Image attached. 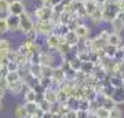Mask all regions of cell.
I'll return each mask as SVG.
<instances>
[{
	"label": "cell",
	"mask_w": 124,
	"mask_h": 118,
	"mask_svg": "<svg viewBox=\"0 0 124 118\" xmlns=\"http://www.w3.org/2000/svg\"><path fill=\"white\" fill-rule=\"evenodd\" d=\"M119 8L116 6V0H108L103 6V22L110 23L119 14Z\"/></svg>",
	"instance_id": "1"
},
{
	"label": "cell",
	"mask_w": 124,
	"mask_h": 118,
	"mask_svg": "<svg viewBox=\"0 0 124 118\" xmlns=\"http://www.w3.org/2000/svg\"><path fill=\"white\" fill-rule=\"evenodd\" d=\"M33 29L39 33V36H44V37L55 32V26L51 23V21H35Z\"/></svg>",
	"instance_id": "2"
},
{
	"label": "cell",
	"mask_w": 124,
	"mask_h": 118,
	"mask_svg": "<svg viewBox=\"0 0 124 118\" xmlns=\"http://www.w3.org/2000/svg\"><path fill=\"white\" fill-rule=\"evenodd\" d=\"M53 7H46V6H40L35 8L33 15H35L36 21H50L53 17Z\"/></svg>",
	"instance_id": "3"
},
{
	"label": "cell",
	"mask_w": 124,
	"mask_h": 118,
	"mask_svg": "<svg viewBox=\"0 0 124 118\" xmlns=\"http://www.w3.org/2000/svg\"><path fill=\"white\" fill-rule=\"evenodd\" d=\"M19 19H21V33H23V35H26L28 32H31L35 28V21L28 13L19 15Z\"/></svg>",
	"instance_id": "4"
},
{
	"label": "cell",
	"mask_w": 124,
	"mask_h": 118,
	"mask_svg": "<svg viewBox=\"0 0 124 118\" xmlns=\"http://www.w3.org/2000/svg\"><path fill=\"white\" fill-rule=\"evenodd\" d=\"M23 13H26V7H25V3L22 0H13L10 3V11L8 14H13V15H22Z\"/></svg>",
	"instance_id": "5"
},
{
	"label": "cell",
	"mask_w": 124,
	"mask_h": 118,
	"mask_svg": "<svg viewBox=\"0 0 124 118\" xmlns=\"http://www.w3.org/2000/svg\"><path fill=\"white\" fill-rule=\"evenodd\" d=\"M59 37H61V36L58 35L57 32H53V33H50L48 36H46V44H47V48H48L50 51L58 49V45L61 43Z\"/></svg>",
	"instance_id": "6"
},
{
	"label": "cell",
	"mask_w": 124,
	"mask_h": 118,
	"mask_svg": "<svg viewBox=\"0 0 124 118\" xmlns=\"http://www.w3.org/2000/svg\"><path fill=\"white\" fill-rule=\"evenodd\" d=\"M112 26V32H116V33H121L124 30V13L120 11L117 14V17L110 22Z\"/></svg>",
	"instance_id": "7"
},
{
	"label": "cell",
	"mask_w": 124,
	"mask_h": 118,
	"mask_svg": "<svg viewBox=\"0 0 124 118\" xmlns=\"http://www.w3.org/2000/svg\"><path fill=\"white\" fill-rule=\"evenodd\" d=\"M7 22H8L10 32H21V19L18 15L7 14Z\"/></svg>",
	"instance_id": "8"
},
{
	"label": "cell",
	"mask_w": 124,
	"mask_h": 118,
	"mask_svg": "<svg viewBox=\"0 0 124 118\" xmlns=\"http://www.w3.org/2000/svg\"><path fill=\"white\" fill-rule=\"evenodd\" d=\"M54 62H55V58L51 52L48 51H41L39 54V63L43 66H54Z\"/></svg>",
	"instance_id": "9"
},
{
	"label": "cell",
	"mask_w": 124,
	"mask_h": 118,
	"mask_svg": "<svg viewBox=\"0 0 124 118\" xmlns=\"http://www.w3.org/2000/svg\"><path fill=\"white\" fill-rule=\"evenodd\" d=\"M26 88H28V85L25 84V81H23V80H19V81H17V83L10 84L8 92L13 93V95H21V93L23 92V89H26Z\"/></svg>",
	"instance_id": "10"
},
{
	"label": "cell",
	"mask_w": 124,
	"mask_h": 118,
	"mask_svg": "<svg viewBox=\"0 0 124 118\" xmlns=\"http://www.w3.org/2000/svg\"><path fill=\"white\" fill-rule=\"evenodd\" d=\"M57 89H58V88H57ZM57 89H55V88H47V89H44V92H43L41 97H44L46 100L50 102L51 104H54V103H58Z\"/></svg>",
	"instance_id": "11"
},
{
	"label": "cell",
	"mask_w": 124,
	"mask_h": 118,
	"mask_svg": "<svg viewBox=\"0 0 124 118\" xmlns=\"http://www.w3.org/2000/svg\"><path fill=\"white\" fill-rule=\"evenodd\" d=\"M103 6L105 4H98L97 11L90 17V21L93 25H99L101 22H103Z\"/></svg>",
	"instance_id": "12"
},
{
	"label": "cell",
	"mask_w": 124,
	"mask_h": 118,
	"mask_svg": "<svg viewBox=\"0 0 124 118\" xmlns=\"http://www.w3.org/2000/svg\"><path fill=\"white\" fill-rule=\"evenodd\" d=\"M65 40H66V43L70 45L72 48H75V47H77L80 44V41H81V39H80L79 36H77V33H76L75 30H69L65 35Z\"/></svg>",
	"instance_id": "13"
},
{
	"label": "cell",
	"mask_w": 124,
	"mask_h": 118,
	"mask_svg": "<svg viewBox=\"0 0 124 118\" xmlns=\"http://www.w3.org/2000/svg\"><path fill=\"white\" fill-rule=\"evenodd\" d=\"M39 92L35 88H26V91L23 92V99L25 102H39Z\"/></svg>",
	"instance_id": "14"
},
{
	"label": "cell",
	"mask_w": 124,
	"mask_h": 118,
	"mask_svg": "<svg viewBox=\"0 0 124 118\" xmlns=\"http://www.w3.org/2000/svg\"><path fill=\"white\" fill-rule=\"evenodd\" d=\"M108 44H110V45H113V47L120 48V47H121V44H123V37H121V33L112 32L110 37H109V40H108Z\"/></svg>",
	"instance_id": "15"
},
{
	"label": "cell",
	"mask_w": 124,
	"mask_h": 118,
	"mask_svg": "<svg viewBox=\"0 0 124 118\" xmlns=\"http://www.w3.org/2000/svg\"><path fill=\"white\" fill-rule=\"evenodd\" d=\"M76 33H77V36H79L80 39H87L90 36V33H91V30H90V28L85 25V23H80L79 26H77V29H76Z\"/></svg>",
	"instance_id": "16"
},
{
	"label": "cell",
	"mask_w": 124,
	"mask_h": 118,
	"mask_svg": "<svg viewBox=\"0 0 124 118\" xmlns=\"http://www.w3.org/2000/svg\"><path fill=\"white\" fill-rule=\"evenodd\" d=\"M108 45V41L106 40L101 39V37H93V47H91V51H98V49H102L105 48Z\"/></svg>",
	"instance_id": "17"
},
{
	"label": "cell",
	"mask_w": 124,
	"mask_h": 118,
	"mask_svg": "<svg viewBox=\"0 0 124 118\" xmlns=\"http://www.w3.org/2000/svg\"><path fill=\"white\" fill-rule=\"evenodd\" d=\"M84 8H85V13L88 15V18L93 15L98 8V3L95 0H88V1H84Z\"/></svg>",
	"instance_id": "18"
},
{
	"label": "cell",
	"mask_w": 124,
	"mask_h": 118,
	"mask_svg": "<svg viewBox=\"0 0 124 118\" xmlns=\"http://www.w3.org/2000/svg\"><path fill=\"white\" fill-rule=\"evenodd\" d=\"M25 109H26L28 114H36L40 110L39 102H25Z\"/></svg>",
	"instance_id": "19"
},
{
	"label": "cell",
	"mask_w": 124,
	"mask_h": 118,
	"mask_svg": "<svg viewBox=\"0 0 124 118\" xmlns=\"http://www.w3.org/2000/svg\"><path fill=\"white\" fill-rule=\"evenodd\" d=\"M14 117L15 118H28L29 114H28L26 109H25V104H18L14 110Z\"/></svg>",
	"instance_id": "20"
},
{
	"label": "cell",
	"mask_w": 124,
	"mask_h": 118,
	"mask_svg": "<svg viewBox=\"0 0 124 118\" xmlns=\"http://www.w3.org/2000/svg\"><path fill=\"white\" fill-rule=\"evenodd\" d=\"M6 80H7V83H8V87L10 84H14L19 81V80H22V76L19 71H8V74L6 76Z\"/></svg>",
	"instance_id": "21"
},
{
	"label": "cell",
	"mask_w": 124,
	"mask_h": 118,
	"mask_svg": "<svg viewBox=\"0 0 124 118\" xmlns=\"http://www.w3.org/2000/svg\"><path fill=\"white\" fill-rule=\"evenodd\" d=\"M113 99H115V102L117 103V104H120V103H124V85L120 88H116L115 89V93H113Z\"/></svg>",
	"instance_id": "22"
},
{
	"label": "cell",
	"mask_w": 124,
	"mask_h": 118,
	"mask_svg": "<svg viewBox=\"0 0 124 118\" xmlns=\"http://www.w3.org/2000/svg\"><path fill=\"white\" fill-rule=\"evenodd\" d=\"M81 63H83V62L80 61L76 55L72 58V59H68V67H70V69L76 70V71H80V69H81Z\"/></svg>",
	"instance_id": "23"
},
{
	"label": "cell",
	"mask_w": 124,
	"mask_h": 118,
	"mask_svg": "<svg viewBox=\"0 0 124 118\" xmlns=\"http://www.w3.org/2000/svg\"><path fill=\"white\" fill-rule=\"evenodd\" d=\"M54 70H55V66H43L41 65V74H43L44 78H53Z\"/></svg>",
	"instance_id": "24"
},
{
	"label": "cell",
	"mask_w": 124,
	"mask_h": 118,
	"mask_svg": "<svg viewBox=\"0 0 124 118\" xmlns=\"http://www.w3.org/2000/svg\"><path fill=\"white\" fill-rule=\"evenodd\" d=\"M97 63H94V62H83L81 63V69L80 71H83V73H87V74H91L93 73L94 67H95Z\"/></svg>",
	"instance_id": "25"
},
{
	"label": "cell",
	"mask_w": 124,
	"mask_h": 118,
	"mask_svg": "<svg viewBox=\"0 0 124 118\" xmlns=\"http://www.w3.org/2000/svg\"><path fill=\"white\" fill-rule=\"evenodd\" d=\"M7 32H10L7 17H0V35L3 36V35H6Z\"/></svg>",
	"instance_id": "26"
},
{
	"label": "cell",
	"mask_w": 124,
	"mask_h": 118,
	"mask_svg": "<svg viewBox=\"0 0 124 118\" xmlns=\"http://www.w3.org/2000/svg\"><path fill=\"white\" fill-rule=\"evenodd\" d=\"M102 106H103L105 109H108V110H112V109H115L116 106H117V103L115 102L113 97H103V103H102Z\"/></svg>",
	"instance_id": "27"
},
{
	"label": "cell",
	"mask_w": 124,
	"mask_h": 118,
	"mask_svg": "<svg viewBox=\"0 0 124 118\" xmlns=\"http://www.w3.org/2000/svg\"><path fill=\"white\" fill-rule=\"evenodd\" d=\"M117 51H119V48H117V47H113V45H110V44H108L106 47H105V52H106V56L113 58V59H115V56H116V54H117Z\"/></svg>",
	"instance_id": "28"
},
{
	"label": "cell",
	"mask_w": 124,
	"mask_h": 118,
	"mask_svg": "<svg viewBox=\"0 0 124 118\" xmlns=\"http://www.w3.org/2000/svg\"><path fill=\"white\" fill-rule=\"evenodd\" d=\"M90 104H91V100H88L87 97L79 100V106H77V110H87L90 111Z\"/></svg>",
	"instance_id": "29"
},
{
	"label": "cell",
	"mask_w": 124,
	"mask_h": 118,
	"mask_svg": "<svg viewBox=\"0 0 124 118\" xmlns=\"http://www.w3.org/2000/svg\"><path fill=\"white\" fill-rule=\"evenodd\" d=\"M95 113H97V115L99 118H109V117H110V110L105 109L103 106H101V107H99Z\"/></svg>",
	"instance_id": "30"
},
{
	"label": "cell",
	"mask_w": 124,
	"mask_h": 118,
	"mask_svg": "<svg viewBox=\"0 0 124 118\" xmlns=\"http://www.w3.org/2000/svg\"><path fill=\"white\" fill-rule=\"evenodd\" d=\"M10 3L11 1H8V0H0V14H8Z\"/></svg>",
	"instance_id": "31"
},
{
	"label": "cell",
	"mask_w": 124,
	"mask_h": 118,
	"mask_svg": "<svg viewBox=\"0 0 124 118\" xmlns=\"http://www.w3.org/2000/svg\"><path fill=\"white\" fill-rule=\"evenodd\" d=\"M0 49L1 51H10L11 49V43L7 39H4V37L0 39Z\"/></svg>",
	"instance_id": "32"
},
{
	"label": "cell",
	"mask_w": 124,
	"mask_h": 118,
	"mask_svg": "<svg viewBox=\"0 0 124 118\" xmlns=\"http://www.w3.org/2000/svg\"><path fill=\"white\" fill-rule=\"evenodd\" d=\"M39 104H40V109L43 110V111H50V110H51V106H53L50 102L46 100L44 97H41L39 100Z\"/></svg>",
	"instance_id": "33"
},
{
	"label": "cell",
	"mask_w": 124,
	"mask_h": 118,
	"mask_svg": "<svg viewBox=\"0 0 124 118\" xmlns=\"http://www.w3.org/2000/svg\"><path fill=\"white\" fill-rule=\"evenodd\" d=\"M37 37H39V33L35 29H32L31 32H28L26 35H25V40H28V41H36Z\"/></svg>",
	"instance_id": "34"
},
{
	"label": "cell",
	"mask_w": 124,
	"mask_h": 118,
	"mask_svg": "<svg viewBox=\"0 0 124 118\" xmlns=\"http://www.w3.org/2000/svg\"><path fill=\"white\" fill-rule=\"evenodd\" d=\"M72 19V13H62L61 14V23L62 25H68Z\"/></svg>",
	"instance_id": "35"
},
{
	"label": "cell",
	"mask_w": 124,
	"mask_h": 118,
	"mask_svg": "<svg viewBox=\"0 0 124 118\" xmlns=\"http://www.w3.org/2000/svg\"><path fill=\"white\" fill-rule=\"evenodd\" d=\"M7 69H8V71H19V69H21V66H19V63H17V62H7Z\"/></svg>",
	"instance_id": "36"
},
{
	"label": "cell",
	"mask_w": 124,
	"mask_h": 118,
	"mask_svg": "<svg viewBox=\"0 0 124 118\" xmlns=\"http://www.w3.org/2000/svg\"><path fill=\"white\" fill-rule=\"evenodd\" d=\"M110 115H112V117H115V118H121V117H123V111L120 110L119 106H116L115 109L110 110Z\"/></svg>",
	"instance_id": "37"
},
{
	"label": "cell",
	"mask_w": 124,
	"mask_h": 118,
	"mask_svg": "<svg viewBox=\"0 0 124 118\" xmlns=\"http://www.w3.org/2000/svg\"><path fill=\"white\" fill-rule=\"evenodd\" d=\"M110 33L112 32L110 30H108V29H102L99 33H98V37H101V39H103V40H109V37H110Z\"/></svg>",
	"instance_id": "38"
},
{
	"label": "cell",
	"mask_w": 124,
	"mask_h": 118,
	"mask_svg": "<svg viewBox=\"0 0 124 118\" xmlns=\"http://www.w3.org/2000/svg\"><path fill=\"white\" fill-rule=\"evenodd\" d=\"M61 118H77V109H70L65 115H62Z\"/></svg>",
	"instance_id": "39"
},
{
	"label": "cell",
	"mask_w": 124,
	"mask_h": 118,
	"mask_svg": "<svg viewBox=\"0 0 124 118\" xmlns=\"http://www.w3.org/2000/svg\"><path fill=\"white\" fill-rule=\"evenodd\" d=\"M53 11L57 14H62L65 13V6H63V3H61V4H55L53 7Z\"/></svg>",
	"instance_id": "40"
},
{
	"label": "cell",
	"mask_w": 124,
	"mask_h": 118,
	"mask_svg": "<svg viewBox=\"0 0 124 118\" xmlns=\"http://www.w3.org/2000/svg\"><path fill=\"white\" fill-rule=\"evenodd\" d=\"M88 114L90 111H87V110H77V118H87Z\"/></svg>",
	"instance_id": "41"
},
{
	"label": "cell",
	"mask_w": 124,
	"mask_h": 118,
	"mask_svg": "<svg viewBox=\"0 0 124 118\" xmlns=\"http://www.w3.org/2000/svg\"><path fill=\"white\" fill-rule=\"evenodd\" d=\"M116 6H117L119 11H123L124 13V0H116Z\"/></svg>",
	"instance_id": "42"
},
{
	"label": "cell",
	"mask_w": 124,
	"mask_h": 118,
	"mask_svg": "<svg viewBox=\"0 0 124 118\" xmlns=\"http://www.w3.org/2000/svg\"><path fill=\"white\" fill-rule=\"evenodd\" d=\"M0 87L4 88L6 91H8V83H7V80L6 78H0Z\"/></svg>",
	"instance_id": "43"
},
{
	"label": "cell",
	"mask_w": 124,
	"mask_h": 118,
	"mask_svg": "<svg viewBox=\"0 0 124 118\" xmlns=\"http://www.w3.org/2000/svg\"><path fill=\"white\" fill-rule=\"evenodd\" d=\"M41 118H55V115H54L51 111H44V114H43Z\"/></svg>",
	"instance_id": "44"
},
{
	"label": "cell",
	"mask_w": 124,
	"mask_h": 118,
	"mask_svg": "<svg viewBox=\"0 0 124 118\" xmlns=\"http://www.w3.org/2000/svg\"><path fill=\"white\" fill-rule=\"evenodd\" d=\"M40 3H41V6H46V7H53L51 0H40Z\"/></svg>",
	"instance_id": "45"
},
{
	"label": "cell",
	"mask_w": 124,
	"mask_h": 118,
	"mask_svg": "<svg viewBox=\"0 0 124 118\" xmlns=\"http://www.w3.org/2000/svg\"><path fill=\"white\" fill-rule=\"evenodd\" d=\"M4 93H6V89L0 87V99H1V100H3V97H4Z\"/></svg>",
	"instance_id": "46"
},
{
	"label": "cell",
	"mask_w": 124,
	"mask_h": 118,
	"mask_svg": "<svg viewBox=\"0 0 124 118\" xmlns=\"http://www.w3.org/2000/svg\"><path fill=\"white\" fill-rule=\"evenodd\" d=\"M61 3H62V0H51V4H53V7L55 4H61Z\"/></svg>",
	"instance_id": "47"
},
{
	"label": "cell",
	"mask_w": 124,
	"mask_h": 118,
	"mask_svg": "<svg viewBox=\"0 0 124 118\" xmlns=\"http://www.w3.org/2000/svg\"><path fill=\"white\" fill-rule=\"evenodd\" d=\"M87 118H99V117L97 115V113H90V114H88V117H87Z\"/></svg>",
	"instance_id": "48"
},
{
	"label": "cell",
	"mask_w": 124,
	"mask_h": 118,
	"mask_svg": "<svg viewBox=\"0 0 124 118\" xmlns=\"http://www.w3.org/2000/svg\"><path fill=\"white\" fill-rule=\"evenodd\" d=\"M95 1H97L98 4H105V3H106L108 0H95Z\"/></svg>",
	"instance_id": "49"
},
{
	"label": "cell",
	"mask_w": 124,
	"mask_h": 118,
	"mask_svg": "<svg viewBox=\"0 0 124 118\" xmlns=\"http://www.w3.org/2000/svg\"><path fill=\"white\" fill-rule=\"evenodd\" d=\"M3 109V100H1V99H0V110Z\"/></svg>",
	"instance_id": "50"
},
{
	"label": "cell",
	"mask_w": 124,
	"mask_h": 118,
	"mask_svg": "<svg viewBox=\"0 0 124 118\" xmlns=\"http://www.w3.org/2000/svg\"><path fill=\"white\" fill-rule=\"evenodd\" d=\"M120 49H121V51H123V54H124V43L121 44V47H120Z\"/></svg>",
	"instance_id": "51"
},
{
	"label": "cell",
	"mask_w": 124,
	"mask_h": 118,
	"mask_svg": "<svg viewBox=\"0 0 124 118\" xmlns=\"http://www.w3.org/2000/svg\"><path fill=\"white\" fill-rule=\"evenodd\" d=\"M55 118H61V117H59V115H55Z\"/></svg>",
	"instance_id": "52"
},
{
	"label": "cell",
	"mask_w": 124,
	"mask_h": 118,
	"mask_svg": "<svg viewBox=\"0 0 124 118\" xmlns=\"http://www.w3.org/2000/svg\"><path fill=\"white\" fill-rule=\"evenodd\" d=\"M81 1H88V0H81Z\"/></svg>",
	"instance_id": "53"
},
{
	"label": "cell",
	"mask_w": 124,
	"mask_h": 118,
	"mask_svg": "<svg viewBox=\"0 0 124 118\" xmlns=\"http://www.w3.org/2000/svg\"><path fill=\"white\" fill-rule=\"evenodd\" d=\"M109 118H115V117H112V115H110V117H109Z\"/></svg>",
	"instance_id": "54"
},
{
	"label": "cell",
	"mask_w": 124,
	"mask_h": 118,
	"mask_svg": "<svg viewBox=\"0 0 124 118\" xmlns=\"http://www.w3.org/2000/svg\"><path fill=\"white\" fill-rule=\"evenodd\" d=\"M0 66H1V62H0Z\"/></svg>",
	"instance_id": "55"
}]
</instances>
